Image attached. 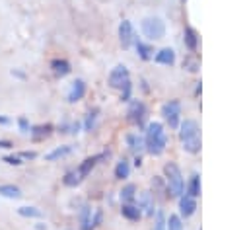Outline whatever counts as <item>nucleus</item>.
<instances>
[{"label": "nucleus", "mask_w": 249, "mask_h": 230, "mask_svg": "<svg viewBox=\"0 0 249 230\" xmlns=\"http://www.w3.org/2000/svg\"><path fill=\"white\" fill-rule=\"evenodd\" d=\"M8 148H14V142L6 140V138H0V150H8Z\"/></svg>", "instance_id": "36"}, {"label": "nucleus", "mask_w": 249, "mask_h": 230, "mask_svg": "<svg viewBox=\"0 0 249 230\" xmlns=\"http://www.w3.org/2000/svg\"><path fill=\"white\" fill-rule=\"evenodd\" d=\"M126 80H128V68H126L124 64H117V66L109 72L107 84H109L111 88H121Z\"/></svg>", "instance_id": "8"}, {"label": "nucleus", "mask_w": 249, "mask_h": 230, "mask_svg": "<svg viewBox=\"0 0 249 230\" xmlns=\"http://www.w3.org/2000/svg\"><path fill=\"white\" fill-rule=\"evenodd\" d=\"M154 230H165V216L161 211L156 212V224H154Z\"/></svg>", "instance_id": "33"}, {"label": "nucleus", "mask_w": 249, "mask_h": 230, "mask_svg": "<svg viewBox=\"0 0 249 230\" xmlns=\"http://www.w3.org/2000/svg\"><path fill=\"white\" fill-rule=\"evenodd\" d=\"M97 109H91L88 115H86V121H84V129L86 131H91L93 127H95V121H97Z\"/></svg>", "instance_id": "29"}, {"label": "nucleus", "mask_w": 249, "mask_h": 230, "mask_svg": "<svg viewBox=\"0 0 249 230\" xmlns=\"http://www.w3.org/2000/svg\"><path fill=\"white\" fill-rule=\"evenodd\" d=\"M138 197V209H140V212L142 214H146V216H154V195L150 193V191H142L140 195H136Z\"/></svg>", "instance_id": "11"}, {"label": "nucleus", "mask_w": 249, "mask_h": 230, "mask_svg": "<svg viewBox=\"0 0 249 230\" xmlns=\"http://www.w3.org/2000/svg\"><path fill=\"white\" fill-rule=\"evenodd\" d=\"M80 228L91 230V209L89 207H82V211H80Z\"/></svg>", "instance_id": "24"}, {"label": "nucleus", "mask_w": 249, "mask_h": 230, "mask_svg": "<svg viewBox=\"0 0 249 230\" xmlns=\"http://www.w3.org/2000/svg\"><path fill=\"white\" fill-rule=\"evenodd\" d=\"M187 193H189L191 197H196V195L200 193V179H198V175H193V177H191V181H189V189H187Z\"/></svg>", "instance_id": "28"}, {"label": "nucleus", "mask_w": 249, "mask_h": 230, "mask_svg": "<svg viewBox=\"0 0 249 230\" xmlns=\"http://www.w3.org/2000/svg\"><path fill=\"white\" fill-rule=\"evenodd\" d=\"M165 230H183V222L177 214H169V218L165 220Z\"/></svg>", "instance_id": "27"}, {"label": "nucleus", "mask_w": 249, "mask_h": 230, "mask_svg": "<svg viewBox=\"0 0 249 230\" xmlns=\"http://www.w3.org/2000/svg\"><path fill=\"white\" fill-rule=\"evenodd\" d=\"M18 129H19V133H21V134H29L31 125H29L27 117H19V119H18Z\"/></svg>", "instance_id": "32"}, {"label": "nucleus", "mask_w": 249, "mask_h": 230, "mask_svg": "<svg viewBox=\"0 0 249 230\" xmlns=\"http://www.w3.org/2000/svg\"><path fill=\"white\" fill-rule=\"evenodd\" d=\"M121 201L123 203H134L136 201V185L128 183L121 189Z\"/></svg>", "instance_id": "23"}, {"label": "nucleus", "mask_w": 249, "mask_h": 230, "mask_svg": "<svg viewBox=\"0 0 249 230\" xmlns=\"http://www.w3.org/2000/svg\"><path fill=\"white\" fill-rule=\"evenodd\" d=\"M154 60H156L158 64H173V62H175V51L169 49V47H165V49H161V51L156 53Z\"/></svg>", "instance_id": "18"}, {"label": "nucleus", "mask_w": 249, "mask_h": 230, "mask_svg": "<svg viewBox=\"0 0 249 230\" xmlns=\"http://www.w3.org/2000/svg\"><path fill=\"white\" fill-rule=\"evenodd\" d=\"M0 125H12V119L6 115H0Z\"/></svg>", "instance_id": "37"}, {"label": "nucleus", "mask_w": 249, "mask_h": 230, "mask_svg": "<svg viewBox=\"0 0 249 230\" xmlns=\"http://www.w3.org/2000/svg\"><path fill=\"white\" fill-rule=\"evenodd\" d=\"M70 70H72V66H70V62H68L66 58H53V60H51V72H53L56 78L68 76Z\"/></svg>", "instance_id": "13"}, {"label": "nucleus", "mask_w": 249, "mask_h": 230, "mask_svg": "<svg viewBox=\"0 0 249 230\" xmlns=\"http://www.w3.org/2000/svg\"><path fill=\"white\" fill-rule=\"evenodd\" d=\"M121 214H123L126 220H132V222L140 220V216H142L140 209H138L136 205H132V203H123V207H121Z\"/></svg>", "instance_id": "16"}, {"label": "nucleus", "mask_w": 249, "mask_h": 230, "mask_svg": "<svg viewBox=\"0 0 249 230\" xmlns=\"http://www.w3.org/2000/svg\"><path fill=\"white\" fill-rule=\"evenodd\" d=\"M126 144H128L130 152H134L136 156H140V150L144 148V138L138 133H130V134H126Z\"/></svg>", "instance_id": "17"}, {"label": "nucleus", "mask_w": 249, "mask_h": 230, "mask_svg": "<svg viewBox=\"0 0 249 230\" xmlns=\"http://www.w3.org/2000/svg\"><path fill=\"white\" fill-rule=\"evenodd\" d=\"M101 218H103V211H101V209H97V211L91 214V230H93V228H97V226L101 224Z\"/></svg>", "instance_id": "34"}, {"label": "nucleus", "mask_w": 249, "mask_h": 230, "mask_svg": "<svg viewBox=\"0 0 249 230\" xmlns=\"http://www.w3.org/2000/svg\"><path fill=\"white\" fill-rule=\"evenodd\" d=\"M18 156H19L23 162H27V160H35V158H37V152H33V150H21Z\"/></svg>", "instance_id": "35"}, {"label": "nucleus", "mask_w": 249, "mask_h": 230, "mask_svg": "<svg viewBox=\"0 0 249 230\" xmlns=\"http://www.w3.org/2000/svg\"><path fill=\"white\" fill-rule=\"evenodd\" d=\"M132 45L136 47V53H138V57H140L142 60H150V58H154V49H152L150 45H146V43H142V41H138V39H134Z\"/></svg>", "instance_id": "20"}, {"label": "nucleus", "mask_w": 249, "mask_h": 230, "mask_svg": "<svg viewBox=\"0 0 249 230\" xmlns=\"http://www.w3.org/2000/svg\"><path fill=\"white\" fill-rule=\"evenodd\" d=\"M35 230H47V226H45V224H41V222H39V224H35Z\"/></svg>", "instance_id": "39"}, {"label": "nucleus", "mask_w": 249, "mask_h": 230, "mask_svg": "<svg viewBox=\"0 0 249 230\" xmlns=\"http://www.w3.org/2000/svg\"><path fill=\"white\" fill-rule=\"evenodd\" d=\"M18 214L23 216V218H41L43 212L41 209L37 207H31V205H23V207H18Z\"/></svg>", "instance_id": "21"}, {"label": "nucleus", "mask_w": 249, "mask_h": 230, "mask_svg": "<svg viewBox=\"0 0 249 230\" xmlns=\"http://www.w3.org/2000/svg\"><path fill=\"white\" fill-rule=\"evenodd\" d=\"M84 96H86V82L80 80V78H76V80L72 82V86H70V92H68V96H66V101H68V103H76V101H80Z\"/></svg>", "instance_id": "12"}, {"label": "nucleus", "mask_w": 249, "mask_h": 230, "mask_svg": "<svg viewBox=\"0 0 249 230\" xmlns=\"http://www.w3.org/2000/svg\"><path fill=\"white\" fill-rule=\"evenodd\" d=\"M53 131H54V127H53L51 123H39V125H31L29 136H31L35 142H41V140L49 138V136L53 134Z\"/></svg>", "instance_id": "9"}, {"label": "nucleus", "mask_w": 249, "mask_h": 230, "mask_svg": "<svg viewBox=\"0 0 249 230\" xmlns=\"http://www.w3.org/2000/svg\"><path fill=\"white\" fill-rule=\"evenodd\" d=\"M103 156H105V154H93V156H88V158H84V160L80 162V166L76 168L78 175H80L82 179H86V177L91 173V170L97 166V162H99Z\"/></svg>", "instance_id": "10"}, {"label": "nucleus", "mask_w": 249, "mask_h": 230, "mask_svg": "<svg viewBox=\"0 0 249 230\" xmlns=\"http://www.w3.org/2000/svg\"><path fill=\"white\" fill-rule=\"evenodd\" d=\"M70 152H72V146H70V144L56 146L54 150H51V152H47V154H45V160H47V162H54V160H60V158L68 156Z\"/></svg>", "instance_id": "19"}, {"label": "nucleus", "mask_w": 249, "mask_h": 230, "mask_svg": "<svg viewBox=\"0 0 249 230\" xmlns=\"http://www.w3.org/2000/svg\"><path fill=\"white\" fill-rule=\"evenodd\" d=\"M21 195L23 193H21V189L18 185H14V183H0V197L16 201V199H21Z\"/></svg>", "instance_id": "14"}, {"label": "nucleus", "mask_w": 249, "mask_h": 230, "mask_svg": "<svg viewBox=\"0 0 249 230\" xmlns=\"http://www.w3.org/2000/svg\"><path fill=\"white\" fill-rule=\"evenodd\" d=\"M128 173H130V164H128L124 158L119 160L117 166H115V177H117V179H126Z\"/></svg>", "instance_id": "22"}, {"label": "nucleus", "mask_w": 249, "mask_h": 230, "mask_svg": "<svg viewBox=\"0 0 249 230\" xmlns=\"http://www.w3.org/2000/svg\"><path fill=\"white\" fill-rule=\"evenodd\" d=\"M126 115H128V121H130V123H134L136 127H142L144 121H146V105H144L142 101L134 99V101L130 103Z\"/></svg>", "instance_id": "6"}, {"label": "nucleus", "mask_w": 249, "mask_h": 230, "mask_svg": "<svg viewBox=\"0 0 249 230\" xmlns=\"http://www.w3.org/2000/svg\"><path fill=\"white\" fill-rule=\"evenodd\" d=\"M179 138H181V144L187 152L195 154L200 150V131H198V125L196 121L193 119H185L181 123V131H179Z\"/></svg>", "instance_id": "2"}, {"label": "nucleus", "mask_w": 249, "mask_h": 230, "mask_svg": "<svg viewBox=\"0 0 249 230\" xmlns=\"http://www.w3.org/2000/svg\"><path fill=\"white\" fill-rule=\"evenodd\" d=\"M185 45H187L191 51L196 49V33H195L193 27H187V29H185Z\"/></svg>", "instance_id": "26"}, {"label": "nucleus", "mask_w": 249, "mask_h": 230, "mask_svg": "<svg viewBox=\"0 0 249 230\" xmlns=\"http://www.w3.org/2000/svg\"><path fill=\"white\" fill-rule=\"evenodd\" d=\"M165 144H167V136H165V131H163V125L154 121L146 127V136H144V146L146 150L152 154V156H160L163 150H165Z\"/></svg>", "instance_id": "1"}, {"label": "nucleus", "mask_w": 249, "mask_h": 230, "mask_svg": "<svg viewBox=\"0 0 249 230\" xmlns=\"http://www.w3.org/2000/svg\"><path fill=\"white\" fill-rule=\"evenodd\" d=\"M195 209H196V203H195V197H191V195H181V199H179V211H181V214L183 216H191L193 212H195Z\"/></svg>", "instance_id": "15"}, {"label": "nucleus", "mask_w": 249, "mask_h": 230, "mask_svg": "<svg viewBox=\"0 0 249 230\" xmlns=\"http://www.w3.org/2000/svg\"><path fill=\"white\" fill-rule=\"evenodd\" d=\"M134 29H132V23L128 19H123L119 23V41L123 45V49H130L132 43H134Z\"/></svg>", "instance_id": "7"}, {"label": "nucleus", "mask_w": 249, "mask_h": 230, "mask_svg": "<svg viewBox=\"0 0 249 230\" xmlns=\"http://www.w3.org/2000/svg\"><path fill=\"white\" fill-rule=\"evenodd\" d=\"M12 76H16V78H25V74H23L21 70H12Z\"/></svg>", "instance_id": "38"}, {"label": "nucleus", "mask_w": 249, "mask_h": 230, "mask_svg": "<svg viewBox=\"0 0 249 230\" xmlns=\"http://www.w3.org/2000/svg\"><path fill=\"white\" fill-rule=\"evenodd\" d=\"M2 162L8 164V166H16V168H19V166L25 164L18 154H6V156H2Z\"/></svg>", "instance_id": "30"}, {"label": "nucleus", "mask_w": 249, "mask_h": 230, "mask_svg": "<svg viewBox=\"0 0 249 230\" xmlns=\"http://www.w3.org/2000/svg\"><path fill=\"white\" fill-rule=\"evenodd\" d=\"M163 173H165V181H167V191L171 197H181L183 195V175H181V170L177 164L173 162H167L163 166Z\"/></svg>", "instance_id": "3"}, {"label": "nucleus", "mask_w": 249, "mask_h": 230, "mask_svg": "<svg viewBox=\"0 0 249 230\" xmlns=\"http://www.w3.org/2000/svg\"><path fill=\"white\" fill-rule=\"evenodd\" d=\"M130 92H132V84H130V78L121 86V99L123 101H128L130 99Z\"/></svg>", "instance_id": "31"}, {"label": "nucleus", "mask_w": 249, "mask_h": 230, "mask_svg": "<svg viewBox=\"0 0 249 230\" xmlns=\"http://www.w3.org/2000/svg\"><path fill=\"white\" fill-rule=\"evenodd\" d=\"M140 27H142V33L152 41H158V39H161L165 35V23H163L161 18H154V16L144 18Z\"/></svg>", "instance_id": "4"}, {"label": "nucleus", "mask_w": 249, "mask_h": 230, "mask_svg": "<svg viewBox=\"0 0 249 230\" xmlns=\"http://www.w3.org/2000/svg\"><path fill=\"white\" fill-rule=\"evenodd\" d=\"M62 183H64L66 187H76V185H80V183H82V177L78 175V172H76V170H70V172H66V173H64Z\"/></svg>", "instance_id": "25"}, {"label": "nucleus", "mask_w": 249, "mask_h": 230, "mask_svg": "<svg viewBox=\"0 0 249 230\" xmlns=\"http://www.w3.org/2000/svg\"><path fill=\"white\" fill-rule=\"evenodd\" d=\"M161 115H163V119L167 121V125L171 127V129H175V127H179V115H181V103L177 101V99H171V101H167L163 107H161Z\"/></svg>", "instance_id": "5"}]
</instances>
